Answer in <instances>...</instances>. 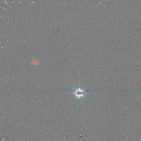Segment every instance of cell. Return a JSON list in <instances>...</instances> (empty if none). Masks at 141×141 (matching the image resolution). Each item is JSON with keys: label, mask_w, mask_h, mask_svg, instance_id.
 <instances>
[{"label": "cell", "mask_w": 141, "mask_h": 141, "mask_svg": "<svg viewBox=\"0 0 141 141\" xmlns=\"http://www.w3.org/2000/svg\"><path fill=\"white\" fill-rule=\"evenodd\" d=\"M75 96L77 97L80 98L84 96V95L85 94V92L82 89H78L75 90Z\"/></svg>", "instance_id": "1"}]
</instances>
